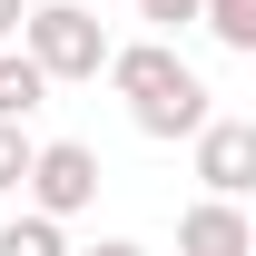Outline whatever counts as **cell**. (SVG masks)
I'll return each mask as SVG.
<instances>
[{"instance_id":"obj_7","label":"cell","mask_w":256,"mask_h":256,"mask_svg":"<svg viewBox=\"0 0 256 256\" xmlns=\"http://www.w3.org/2000/svg\"><path fill=\"white\" fill-rule=\"evenodd\" d=\"M207 40L236 50V60H256V0H207Z\"/></svg>"},{"instance_id":"obj_12","label":"cell","mask_w":256,"mask_h":256,"mask_svg":"<svg viewBox=\"0 0 256 256\" xmlns=\"http://www.w3.org/2000/svg\"><path fill=\"white\" fill-rule=\"evenodd\" d=\"M89 256H148V246H138V236H98Z\"/></svg>"},{"instance_id":"obj_6","label":"cell","mask_w":256,"mask_h":256,"mask_svg":"<svg viewBox=\"0 0 256 256\" xmlns=\"http://www.w3.org/2000/svg\"><path fill=\"white\" fill-rule=\"evenodd\" d=\"M30 108H50V69H40L30 50H0V118L30 128Z\"/></svg>"},{"instance_id":"obj_3","label":"cell","mask_w":256,"mask_h":256,"mask_svg":"<svg viewBox=\"0 0 256 256\" xmlns=\"http://www.w3.org/2000/svg\"><path fill=\"white\" fill-rule=\"evenodd\" d=\"M89 197H98V148H79V138H50V148L30 158V207L69 226Z\"/></svg>"},{"instance_id":"obj_2","label":"cell","mask_w":256,"mask_h":256,"mask_svg":"<svg viewBox=\"0 0 256 256\" xmlns=\"http://www.w3.org/2000/svg\"><path fill=\"white\" fill-rule=\"evenodd\" d=\"M20 50L50 69V89L60 79H108V30H98V10H79V0H40L30 30H20Z\"/></svg>"},{"instance_id":"obj_8","label":"cell","mask_w":256,"mask_h":256,"mask_svg":"<svg viewBox=\"0 0 256 256\" xmlns=\"http://www.w3.org/2000/svg\"><path fill=\"white\" fill-rule=\"evenodd\" d=\"M0 256H69V236H60V217H40V207H30V217L0 226Z\"/></svg>"},{"instance_id":"obj_4","label":"cell","mask_w":256,"mask_h":256,"mask_svg":"<svg viewBox=\"0 0 256 256\" xmlns=\"http://www.w3.org/2000/svg\"><path fill=\"white\" fill-rule=\"evenodd\" d=\"M188 148H197V178H207V197H236V207L256 197V118H207Z\"/></svg>"},{"instance_id":"obj_11","label":"cell","mask_w":256,"mask_h":256,"mask_svg":"<svg viewBox=\"0 0 256 256\" xmlns=\"http://www.w3.org/2000/svg\"><path fill=\"white\" fill-rule=\"evenodd\" d=\"M10 30H30V0H0V40Z\"/></svg>"},{"instance_id":"obj_1","label":"cell","mask_w":256,"mask_h":256,"mask_svg":"<svg viewBox=\"0 0 256 256\" xmlns=\"http://www.w3.org/2000/svg\"><path fill=\"white\" fill-rule=\"evenodd\" d=\"M108 89L128 98L138 138H197V128L217 118V108H207V79H197L168 40H128V50H108Z\"/></svg>"},{"instance_id":"obj_10","label":"cell","mask_w":256,"mask_h":256,"mask_svg":"<svg viewBox=\"0 0 256 256\" xmlns=\"http://www.w3.org/2000/svg\"><path fill=\"white\" fill-rule=\"evenodd\" d=\"M138 20H158V30H188V20H207V0H138Z\"/></svg>"},{"instance_id":"obj_5","label":"cell","mask_w":256,"mask_h":256,"mask_svg":"<svg viewBox=\"0 0 256 256\" xmlns=\"http://www.w3.org/2000/svg\"><path fill=\"white\" fill-rule=\"evenodd\" d=\"M246 246H256V217L236 197H197L178 217V256H246Z\"/></svg>"},{"instance_id":"obj_9","label":"cell","mask_w":256,"mask_h":256,"mask_svg":"<svg viewBox=\"0 0 256 256\" xmlns=\"http://www.w3.org/2000/svg\"><path fill=\"white\" fill-rule=\"evenodd\" d=\"M30 158H40V138H30L20 118H0V197H10V188H30Z\"/></svg>"}]
</instances>
